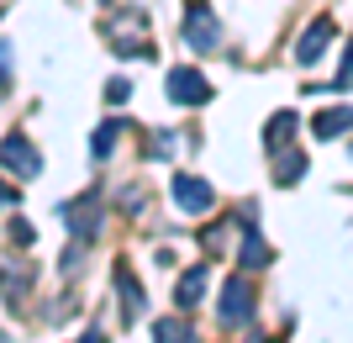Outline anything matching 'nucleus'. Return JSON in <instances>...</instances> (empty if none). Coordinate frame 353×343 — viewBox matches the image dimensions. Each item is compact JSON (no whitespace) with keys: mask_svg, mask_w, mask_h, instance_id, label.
<instances>
[{"mask_svg":"<svg viewBox=\"0 0 353 343\" xmlns=\"http://www.w3.org/2000/svg\"><path fill=\"white\" fill-rule=\"evenodd\" d=\"M0 206H16V190H6V185H0Z\"/></svg>","mask_w":353,"mask_h":343,"instance_id":"obj_18","label":"nucleus"},{"mask_svg":"<svg viewBox=\"0 0 353 343\" xmlns=\"http://www.w3.org/2000/svg\"><path fill=\"white\" fill-rule=\"evenodd\" d=\"M6 90H11V43L0 37V95H6Z\"/></svg>","mask_w":353,"mask_h":343,"instance_id":"obj_16","label":"nucleus"},{"mask_svg":"<svg viewBox=\"0 0 353 343\" xmlns=\"http://www.w3.org/2000/svg\"><path fill=\"white\" fill-rule=\"evenodd\" d=\"M95 206H101V195H79V201H63L59 217L79 233V238H90V233H95Z\"/></svg>","mask_w":353,"mask_h":343,"instance_id":"obj_5","label":"nucleus"},{"mask_svg":"<svg viewBox=\"0 0 353 343\" xmlns=\"http://www.w3.org/2000/svg\"><path fill=\"white\" fill-rule=\"evenodd\" d=\"M353 127V111H322L316 117V137H338V133H348Z\"/></svg>","mask_w":353,"mask_h":343,"instance_id":"obj_9","label":"nucleus"},{"mask_svg":"<svg viewBox=\"0 0 353 343\" xmlns=\"http://www.w3.org/2000/svg\"><path fill=\"white\" fill-rule=\"evenodd\" d=\"M327 37H332V21H327V16H322L316 27H306V37H301V48H295V59H301V63L322 59V53H327Z\"/></svg>","mask_w":353,"mask_h":343,"instance_id":"obj_7","label":"nucleus"},{"mask_svg":"<svg viewBox=\"0 0 353 343\" xmlns=\"http://www.w3.org/2000/svg\"><path fill=\"white\" fill-rule=\"evenodd\" d=\"M117 280H121V301H127V322H137V312H143V296H137V280L127 275V269H117Z\"/></svg>","mask_w":353,"mask_h":343,"instance_id":"obj_12","label":"nucleus"},{"mask_svg":"<svg viewBox=\"0 0 353 343\" xmlns=\"http://www.w3.org/2000/svg\"><path fill=\"white\" fill-rule=\"evenodd\" d=\"M201 291H206V269H190V275H185V280H179V306H195V301H201Z\"/></svg>","mask_w":353,"mask_h":343,"instance_id":"obj_11","label":"nucleus"},{"mask_svg":"<svg viewBox=\"0 0 353 343\" xmlns=\"http://www.w3.org/2000/svg\"><path fill=\"white\" fill-rule=\"evenodd\" d=\"M195 333L185 328V322H179V317H163L159 328H153V343H190Z\"/></svg>","mask_w":353,"mask_h":343,"instance_id":"obj_10","label":"nucleus"},{"mask_svg":"<svg viewBox=\"0 0 353 343\" xmlns=\"http://www.w3.org/2000/svg\"><path fill=\"white\" fill-rule=\"evenodd\" d=\"M105 95H111V101H127V95H132V85H127V79H111V90H105Z\"/></svg>","mask_w":353,"mask_h":343,"instance_id":"obj_17","label":"nucleus"},{"mask_svg":"<svg viewBox=\"0 0 353 343\" xmlns=\"http://www.w3.org/2000/svg\"><path fill=\"white\" fill-rule=\"evenodd\" d=\"M301 169H306V159H301V153H285V159H280V185H295Z\"/></svg>","mask_w":353,"mask_h":343,"instance_id":"obj_15","label":"nucleus"},{"mask_svg":"<svg viewBox=\"0 0 353 343\" xmlns=\"http://www.w3.org/2000/svg\"><path fill=\"white\" fill-rule=\"evenodd\" d=\"M169 101H179V106H206L211 101V85L195 69H169Z\"/></svg>","mask_w":353,"mask_h":343,"instance_id":"obj_3","label":"nucleus"},{"mask_svg":"<svg viewBox=\"0 0 353 343\" xmlns=\"http://www.w3.org/2000/svg\"><path fill=\"white\" fill-rule=\"evenodd\" d=\"M174 201L190 211V217H201V211H211V185H206V179L179 175V179H174Z\"/></svg>","mask_w":353,"mask_h":343,"instance_id":"obj_6","label":"nucleus"},{"mask_svg":"<svg viewBox=\"0 0 353 343\" xmlns=\"http://www.w3.org/2000/svg\"><path fill=\"white\" fill-rule=\"evenodd\" d=\"M185 43L201 48V53H211V48H221V21L211 16L206 0H190V11H185Z\"/></svg>","mask_w":353,"mask_h":343,"instance_id":"obj_1","label":"nucleus"},{"mask_svg":"<svg viewBox=\"0 0 353 343\" xmlns=\"http://www.w3.org/2000/svg\"><path fill=\"white\" fill-rule=\"evenodd\" d=\"M243 264H248V269L269 264V248H264V238H259V227H253V222H248V233H243Z\"/></svg>","mask_w":353,"mask_h":343,"instance_id":"obj_8","label":"nucleus"},{"mask_svg":"<svg viewBox=\"0 0 353 343\" xmlns=\"http://www.w3.org/2000/svg\"><path fill=\"white\" fill-rule=\"evenodd\" d=\"M0 164L11 169L16 179H32V175H43V159H37V148H32L21 133H11L6 143H0Z\"/></svg>","mask_w":353,"mask_h":343,"instance_id":"obj_2","label":"nucleus"},{"mask_svg":"<svg viewBox=\"0 0 353 343\" xmlns=\"http://www.w3.org/2000/svg\"><path fill=\"white\" fill-rule=\"evenodd\" d=\"M290 127H295L290 111H280V117L269 121V148H285V143H290Z\"/></svg>","mask_w":353,"mask_h":343,"instance_id":"obj_13","label":"nucleus"},{"mask_svg":"<svg viewBox=\"0 0 353 343\" xmlns=\"http://www.w3.org/2000/svg\"><path fill=\"white\" fill-rule=\"evenodd\" d=\"M248 317H253V291L243 280H232L221 291V322H227V328H243Z\"/></svg>","mask_w":353,"mask_h":343,"instance_id":"obj_4","label":"nucleus"},{"mask_svg":"<svg viewBox=\"0 0 353 343\" xmlns=\"http://www.w3.org/2000/svg\"><path fill=\"white\" fill-rule=\"evenodd\" d=\"M117 127H121V121H105L101 133H95V143H90V148H95V159H105V153L117 148Z\"/></svg>","mask_w":353,"mask_h":343,"instance_id":"obj_14","label":"nucleus"}]
</instances>
